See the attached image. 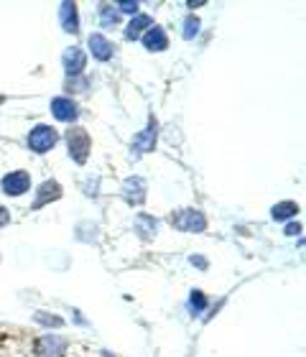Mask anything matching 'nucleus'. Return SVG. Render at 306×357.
Wrapping results in <instances>:
<instances>
[{
	"instance_id": "f257e3e1",
	"label": "nucleus",
	"mask_w": 306,
	"mask_h": 357,
	"mask_svg": "<svg viewBox=\"0 0 306 357\" xmlns=\"http://www.w3.org/2000/svg\"><path fill=\"white\" fill-rule=\"evenodd\" d=\"M64 141H67L69 158H72L75 164H79V166L87 164L90 151H92V138H90V133H87V128H82V126L69 128L67 135H64Z\"/></svg>"
},
{
	"instance_id": "f03ea898",
	"label": "nucleus",
	"mask_w": 306,
	"mask_h": 357,
	"mask_svg": "<svg viewBox=\"0 0 306 357\" xmlns=\"http://www.w3.org/2000/svg\"><path fill=\"white\" fill-rule=\"evenodd\" d=\"M169 225L179 232H197L199 235V232L207 230V217H204V212H199L194 207H184L169 215Z\"/></svg>"
},
{
	"instance_id": "7ed1b4c3",
	"label": "nucleus",
	"mask_w": 306,
	"mask_h": 357,
	"mask_svg": "<svg viewBox=\"0 0 306 357\" xmlns=\"http://www.w3.org/2000/svg\"><path fill=\"white\" fill-rule=\"evenodd\" d=\"M56 141H59V133H56V128L46 126V123H38V126L31 128L29 138H26L29 149L33 151V153H38V156L49 153V151L56 146Z\"/></svg>"
},
{
	"instance_id": "20e7f679",
	"label": "nucleus",
	"mask_w": 306,
	"mask_h": 357,
	"mask_svg": "<svg viewBox=\"0 0 306 357\" xmlns=\"http://www.w3.org/2000/svg\"><path fill=\"white\" fill-rule=\"evenodd\" d=\"M67 350H69V340L56 335V332H46L33 344V355L36 357H64Z\"/></svg>"
},
{
	"instance_id": "39448f33",
	"label": "nucleus",
	"mask_w": 306,
	"mask_h": 357,
	"mask_svg": "<svg viewBox=\"0 0 306 357\" xmlns=\"http://www.w3.org/2000/svg\"><path fill=\"white\" fill-rule=\"evenodd\" d=\"M156 138H158V120L151 115L148 118V126L143 128L141 133L133 135V141H130V149H133L135 156H143V153H151V151L156 149Z\"/></svg>"
},
{
	"instance_id": "423d86ee",
	"label": "nucleus",
	"mask_w": 306,
	"mask_h": 357,
	"mask_svg": "<svg viewBox=\"0 0 306 357\" xmlns=\"http://www.w3.org/2000/svg\"><path fill=\"white\" fill-rule=\"evenodd\" d=\"M0 192L6 197H23L26 192H31V174L18 169V172H10L0 178Z\"/></svg>"
},
{
	"instance_id": "0eeeda50",
	"label": "nucleus",
	"mask_w": 306,
	"mask_h": 357,
	"mask_svg": "<svg viewBox=\"0 0 306 357\" xmlns=\"http://www.w3.org/2000/svg\"><path fill=\"white\" fill-rule=\"evenodd\" d=\"M61 67L67 72V79L72 77H82L84 67H87V54L79 49V46H69L67 52L61 54Z\"/></svg>"
},
{
	"instance_id": "6e6552de",
	"label": "nucleus",
	"mask_w": 306,
	"mask_h": 357,
	"mask_svg": "<svg viewBox=\"0 0 306 357\" xmlns=\"http://www.w3.org/2000/svg\"><path fill=\"white\" fill-rule=\"evenodd\" d=\"M120 189H123V197H125L130 207H141L143 202H146V194H148V184H146L143 176H128Z\"/></svg>"
},
{
	"instance_id": "1a4fd4ad",
	"label": "nucleus",
	"mask_w": 306,
	"mask_h": 357,
	"mask_svg": "<svg viewBox=\"0 0 306 357\" xmlns=\"http://www.w3.org/2000/svg\"><path fill=\"white\" fill-rule=\"evenodd\" d=\"M49 110H52V115L59 120V123H75V120L79 118V107H77L75 100L67 95L54 97L52 102H49Z\"/></svg>"
},
{
	"instance_id": "9d476101",
	"label": "nucleus",
	"mask_w": 306,
	"mask_h": 357,
	"mask_svg": "<svg viewBox=\"0 0 306 357\" xmlns=\"http://www.w3.org/2000/svg\"><path fill=\"white\" fill-rule=\"evenodd\" d=\"M61 184L56 181V178H46V181H41V186L36 189V199H33V204H31V209L36 212V209L46 207V204H52V202L61 199Z\"/></svg>"
},
{
	"instance_id": "9b49d317",
	"label": "nucleus",
	"mask_w": 306,
	"mask_h": 357,
	"mask_svg": "<svg viewBox=\"0 0 306 357\" xmlns=\"http://www.w3.org/2000/svg\"><path fill=\"white\" fill-rule=\"evenodd\" d=\"M59 23L64 33H72V36L79 33V8H77V3H72V0L59 3Z\"/></svg>"
},
{
	"instance_id": "f8f14e48",
	"label": "nucleus",
	"mask_w": 306,
	"mask_h": 357,
	"mask_svg": "<svg viewBox=\"0 0 306 357\" xmlns=\"http://www.w3.org/2000/svg\"><path fill=\"white\" fill-rule=\"evenodd\" d=\"M87 46H90L92 59L110 61L112 56H115V46H112L110 38L102 36V33H90V38H87Z\"/></svg>"
},
{
	"instance_id": "ddd939ff",
	"label": "nucleus",
	"mask_w": 306,
	"mask_h": 357,
	"mask_svg": "<svg viewBox=\"0 0 306 357\" xmlns=\"http://www.w3.org/2000/svg\"><path fill=\"white\" fill-rule=\"evenodd\" d=\"M141 41L148 52H166V49H169V36H166V31L161 29V26H156V23L143 33Z\"/></svg>"
},
{
	"instance_id": "4468645a",
	"label": "nucleus",
	"mask_w": 306,
	"mask_h": 357,
	"mask_svg": "<svg viewBox=\"0 0 306 357\" xmlns=\"http://www.w3.org/2000/svg\"><path fill=\"white\" fill-rule=\"evenodd\" d=\"M153 26V18L151 15H146V13H138V15H133L130 21H128V26H125V38L128 41H135V38H141L146 31Z\"/></svg>"
},
{
	"instance_id": "2eb2a0df",
	"label": "nucleus",
	"mask_w": 306,
	"mask_h": 357,
	"mask_svg": "<svg viewBox=\"0 0 306 357\" xmlns=\"http://www.w3.org/2000/svg\"><path fill=\"white\" fill-rule=\"evenodd\" d=\"M133 225H135V232H138V235H141L143 240H153V238H156V227H158V222H156V220H153L151 215H146V212H141V215H135Z\"/></svg>"
},
{
	"instance_id": "dca6fc26",
	"label": "nucleus",
	"mask_w": 306,
	"mask_h": 357,
	"mask_svg": "<svg viewBox=\"0 0 306 357\" xmlns=\"http://www.w3.org/2000/svg\"><path fill=\"white\" fill-rule=\"evenodd\" d=\"M299 204L291 199H284V202H278V204H273V209H270V217L276 220V222H284V220H291V217L299 215Z\"/></svg>"
},
{
	"instance_id": "f3484780",
	"label": "nucleus",
	"mask_w": 306,
	"mask_h": 357,
	"mask_svg": "<svg viewBox=\"0 0 306 357\" xmlns=\"http://www.w3.org/2000/svg\"><path fill=\"white\" fill-rule=\"evenodd\" d=\"M207 304H209V298L202 289H194L189 294V312H192V317H199V314L207 309Z\"/></svg>"
},
{
	"instance_id": "a211bd4d",
	"label": "nucleus",
	"mask_w": 306,
	"mask_h": 357,
	"mask_svg": "<svg viewBox=\"0 0 306 357\" xmlns=\"http://www.w3.org/2000/svg\"><path fill=\"white\" fill-rule=\"evenodd\" d=\"M33 321H36V324H41L44 329H61L64 324H67L59 314H49V312H36V314H33Z\"/></svg>"
},
{
	"instance_id": "6ab92c4d",
	"label": "nucleus",
	"mask_w": 306,
	"mask_h": 357,
	"mask_svg": "<svg viewBox=\"0 0 306 357\" xmlns=\"http://www.w3.org/2000/svg\"><path fill=\"white\" fill-rule=\"evenodd\" d=\"M100 23H102L105 29H112V26H118L120 21V13H118V8L110 6V3H100Z\"/></svg>"
},
{
	"instance_id": "aec40b11",
	"label": "nucleus",
	"mask_w": 306,
	"mask_h": 357,
	"mask_svg": "<svg viewBox=\"0 0 306 357\" xmlns=\"http://www.w3.org/2000/svg\"><path fill=\"white\" fill-rule=\"evenodd\" d=\"M199 29H202V21H199L197 15H187V18H184V29H181L184 41H192V38L199 33Z\"/></svg>"
},
{
	"instance_id": "412c9836",
	"label": "nucleus",
	"mask_w": 306,
	"mask_h": 357,
	"mask_svg": "<svg viewBox=\"0 0 306 357\" xmlns=\"http://www.w3.org/2000/svg\"><path fill=\"white\" fill-rule=\"evenodd\" d=\"M115 8H118V13H125L130 18L141 13V3L138 0H123V3H115Z\"/></svg>"
},
{
	"instance_id": "4be33fe9",
	"label": "nucleus",
	"mask_w": 306,
	"mask_h": 357,
	"mask_svg": "<svg viewBox=\"0 0 306 357\" xmlns=\"http://www.w3.org/2000/svg\"><path fill=\"white\" fill-rule=\"evenodd\" d=\"M90 87V79L87 77H72V79H67V89L69 92H84V89Z\"/></svg>"
},
{
	"instance_id": "5701e85b",
	"label": "nucleus",
	"mask_w": 306,
	"mask_h": 357,
	"mask_svg": "<svg viewBox=\"0 0 306 357\" xmlns=\"http://www.w3.org/2000/svg\"><path fill=\"white\" fill-rule=\"evenodd\" d=\"M189 263H192V266H197L199 271H207V268H209V261H207V258H202V255H192V258H189Z\"/></svg>"
},
{
	"instance_id": "b1692460",
	"label": "nucleus",
	"mask_w": 306,
	"mask_h": 357,
	"mask_svg": "<svg viewBox=\"0 0 306 357\" xmlns=\"http://www.w3.org/2000/svg\"><path fill=\"white\" fill-rule=\"evenodd\" d=\"M301 230H304V227H301V222H289L284 232L289 235V238H293V235H301Z\"/></svg>"
},
{
	"instance_id": "393cba45",
	"label": "nucleus",
	"mask_w": 306,
	"mask_h": 357,
	"mask_svg": "<svg viewBox=\"0 0 306 357\" xmlns=\"http://www.w3.org/2000/svg\"><path fill=\"white\" fill-rule=\"evenodd\" d=\"M8 225H10V209L0 207V230H3V227H8Z\"/></svg>"
},
{
	"instance_id": "a878e982",
	"label": "nucleus",
	"mask_w": 306,
	"mask_h": 357,
	"mask_svg": "<svg viewBox=\"0 0 306 357\" xmlns=\"http://www.w3.org/2000/svg\"><path fill=\"white\" fill-rule=\"evenodd\" d=\"M187 6L192 8V10H194V8H202V6H207V0H189Z\"/></svg>"
},
{
	"instance_id": "bb28decb",
	"label": "nucleus",
	"mask_w": 306,
	"mask_h": 357,
	"mask_svg": "<svg viewBox=\"0 0 306 357\" xmlns=\"http://www.w3.org/2000/svg\"><path fill=\"white\" fill-rule=\"evenodd\" d=\"M3 102H6V97H3V95H0V105H3Z\"/></svg>"
},
{
	"instance_id": "cd10ccee",
	"label": "nucleus",
	"mask_w": 306,
	"mask_h": 357,
	"mask_svg": "<svg viewBox=\"0 0 306 357\" xmlns=\"http://www.w3.org/2000/svg\"><path fill=\"white\" fill-rule=\"evenodd\" d=\"M0 261H3V255H0Z\"/></svg>"
}]
</instances>
